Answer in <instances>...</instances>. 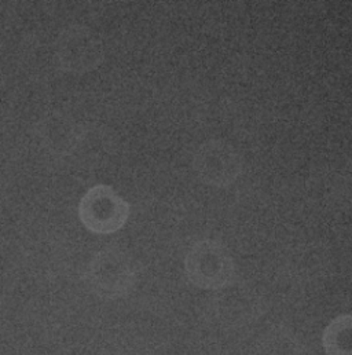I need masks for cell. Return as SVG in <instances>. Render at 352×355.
<instances>
[{"instance_id": "cell-1", "label": "cell", "mask_w": 352, "mask_h": 355, "mask_svg": "<svg viewBox=\"0 0 352 355\" xmlns=\"http://www.w3.org/2000/svg\"><path fill=\"white\" fill-rule=\"evenodd\" d=\"M137 281L138 271L134 261L118 248H106L88 263V288L102 299L113 300L127 296Z\"/></svg>"}, {"instance_id": "cell-2", "label": "cell", "mask_w": 352, "mask_h": 355, "mask_svg": "<svg viewBox=\"0 0 352 355\" xmlns=\"http://www.w3.org/2000/svg\"><path fill=\"white\" fill-rule=\"evenodd\" d=\"M184 270L193 285L206 291L229 286L236 278V265L229 250L211 239L193 244L184 258Z\"/></svg>"}, {"instance_id": "cell-3", "label": "cell", "mask_w": 352, "mask_h": 355, "mask_svg": "<svg viewBox=\"0 0 352 355\" xmlns=\"http://www.w3.org/2000/svg\"><path fill=\"white\" fill-rule=\"evenodd\" d=\"M130 204L110 186L95 184L80 200L78 214L82 223L95 234H112L124 227Z\"/></svg>"}, {"instance_id": "cell-4", "label": "cell", "mask_w": 352, "mask_h": 355, "mask_svg": "<svg viewBox=\"0 0 352 355\" xmlns=\"http://www.w3.org/2000/svg\"><path fill=\"white\" fill-rule=\"evenodd\" d=\"M54 61L65 73L85 75L102 62V44L94 29L83 25L65 28L54 44Z\"/></svg>"}, {"instance_id": "cell-5", "label": "cell", "mask_w": 352, "mask_h": 355, "mask_svg": "<svg viewBox=\"0 0 352 355\" xmlns=\"http://www.w3.org/2000/svg\"><path fill=\"white\" fill-rule=\"evenodd\" d=\"M193 167L205 184L226 187L241 175L243 159L226 141L209 139L197 149Z\"/></svg>"}, {"instance_id": "cell-6", "label": "cell", "mask_w": 352, "mask_h": 355, "mask_svg": "<svg viewBox=\"0 0 352 355\" xmlns=\"http://www.w3.org/2000/svg\"><path fill=\"white\" fill-rule=\"evenodd\" d=\"M322 343L328 355H352V314H342L325 328Z\"/></svg>"}]
</instances>
